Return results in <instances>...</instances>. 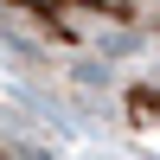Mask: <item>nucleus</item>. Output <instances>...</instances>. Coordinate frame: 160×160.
Masks as SVG:
<instances>
[{
    "mask_svg": "<svg viewBox=\"0 0 160 160\" xmlns=\"http://www.w3.org/2000/svg\"><path fill=\"white\" fill-rule=\"evenodd\" d=\"M0 51L71 102L160 58V0H0Z\"/></svg>",
    "mask_w": 160,
    "mask_h": 160,
    "instance_id": "f257e3e1",
    "label": "nucleus"
},
{
    "mask_svg": "<svg viewBox=\"0 0 160 160\" xmlns=\"http://www.w3.org/2000/svg\"><path fill=\"white\" fill-rule=\"evenodd\" d=\"M0 160H64L58 115L7 77H0Z\"/></svg>",
    "mask_w": 160,
    "mask_h": 160,
    "instance_id": "7ed1b4c3",
    "label": "nucleus"
},
{
    "mask_svg": "<svg viewBox=\"0 0 160 160\" xmlns=\"http://www.w3.org/2000/svg\"><path fill=\"white\" fill-rule=\"evenodd\" d=\"M71 109L90 115L96 135H109L128 160H160V58L90 96H71Z\"/></svg>",
    "mask_w": 160,
    "mask_h": 160,
    "instance_id": "f03ea898",
    "label": "nucleus"
},
{
    "mask_svg": "<svg viewBox=\"0 0 160 160\" xmlns=\"http://www.w3.org/2000/svg\"><path fill=\"white\" fill-rule=\"evenodd\" d=\"M83 160H128V154H83Z\"/></svg>",
    "mask_w": 160,
    "mask_h": 160,
    "instance_id": "20e7f679",
    "label": "nucleus"
}]
</instances>
